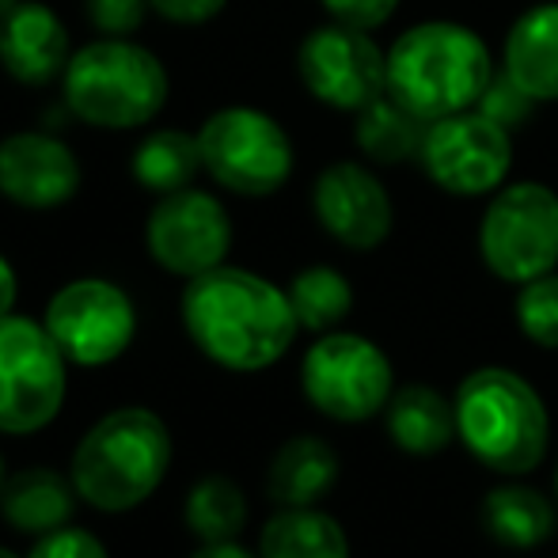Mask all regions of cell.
I'll list each match as a JSON object with an SVG mask.
<instances>
[{
    "mask_svg": "<svg viewBox=\"0 0 558 558\" xmlns=\"http://www.w3.org/2000/svg\"><path fill=\"white\" fill-rule=\"evenodd\" d=\"M179 312L191 342L232 373L278 365L301 331L286 289L243 266H217L191 278Z\"/></svg>",
    "mask_w": 558,
    "mask_h": 558,
    "instance_id": "cell-1",
    "label": "cell"
},
{
    "mask_svg": "<svg viewBox=\"0 0 558 558\" xmlns=\"http://www.w3.org/2000/svg\"><path fill=\"white\" fill-rule=\"evenodd\" d=\"M494 76L490 46L468 23L422 20L388 46V96L422 122L478 107Z\"/></svg>",
    "mask_w": 558,
    "mask_h": 558,
    "instance_id": "cell-2",
    "label": "cell"
},
{
    "mask_svg": "<svg viewBox=\"0 0 558 558\" xmlns=\"http://www.w3.org/2000/svg\"><path fill=\"white\" fill-rule=\"evenodd\" d=\"M456 434L494 475H532L551 448V414L529 376L506 365H483L452 396Z\"/></svg>",
    "mask_w": 558,
    "mask_h": 558,
    "instance_id": "cell-3",
    "label": "cell"
},
{
    "mask_svg": "<svg viewBox=\"0 0 558 558\" xmlns=\"http://www.w3.org/2000/svg\"><path fill=\"white\" fill-rule=\"evenodd\" d=\"M171 468V434L148 407H118L81 437L69 463L76 494L99 513H130Z\"/></svg>",
    "mask_w": 558,
    "mask_h": 558,
    "instance_id": "cell-4",
    "label": "cell"
},
{
    "mask_svg": "<svg viewBox=\"0 0 558 558\" xmlns=\"http://www.w3.org/2000/svg\"><path fill=\"white\" fill-rule=\"evenodd\" d=\"M61 88L69 111L96 130H137L168 104V73L160 58L111 35L73 50Z\"/></svg>",
    "mask_w": 558,
    "mask_h": 558,
    "instance_id": "cell-5",
    "label": "cell"
},
{
    "mask_svg": "<svg viewBox=\"0 0 558 558\" xmlns=\"http://www.w3.org/2000/svg\"><path fill=\"white\" fill-rule=\"evenodd\" d=\"M478 258L506 286L551 274L558 266V194L539 179H509L486 198L478 217Z\"/></svg>",
    "mask_w": 558,
    "mask_h": 558,
    "instance_id": "cell-6",
    "label": "cell"
},
{
    "mask_svg": "<svg viewBox=\"0 0 558 558\" xmlns=\"http://www.w3.org/2000/svg\"><path fill=\"white\" fill-rule=\"evenodd\" d=\"M202 168L240 198H270L293 179L296 148L286 125L258 107H221L198 130Z\"/></svg>",
    "mask_w": 558,
    "mask_h": 558,
    "instance_id": "cell-7",
    "label": "cell"
},
{
    "mask_svg": "<svg viewBox=\"0 0 558 558\" xmlns=\"http://www.w3.org/2000/svg\"><path fill=\"white\" fill-rule=\"evenodd\" d=\"M301 388L324 418L357 426L384 414L396 391V368L373 338L357 331H327L304 353Z\"/></svg>",
    "mask_w": 558,
    "mask_h": 558,
    "instance_id": "cell-8",
    "label": "cell"
},
{
    "mask_svg": "<svg viewBox=\"0 0 558 558\" xmlns=\"http://www.w3.org/2000/svg\"><path fill=\"white\" fill-rule=\"evenodd\" d=\"M69 357L46 324L0 319V434H38L65 403Z\"/></svg>",
    "mask_w": 558,
    "mask_h": 558,
    "instance_id": "cell-9",
    "label": "cell"
},
{
    "mask_svg": "<svg viewBox=\"0 0 558 558\" xmlns=\"http://www.w3.org/2000/svg\"><path fill=\"white\" fill-rule=\"evenodd\" d=\"M418 163L437 191L452 198H490L513 171V130L478 107L429 122Z\"/></svg>",
    "mask_w": 558,
    "mask_h": 558,
    "instance_id": "cell-10",
    "label": "cell"
},
{
    "mask_svg": "<svg viewBox=\"0 0 558 558\" xmlns=\"http://www.w3.org/2000/svg\"><path fill=\"white\" fill-rule=\"evenodd\" d=\"M296 76L316 104L357 114L388 92V50L373 31L350 23H324L296 46Z\"/></svg>",
    "mask_w": 558,
    "mask_h": 558,
    "instance_id": "cell-11",
    "label": "cell"
},
{
    "mask_svg": "<svg viewBox=\"0 0 558 558\" xmlns=\"http://www.w3.org/2000/svg\"><path fill=\"white\" fill-rule=\"evenodd\" d=\"M43 324L73 365L99 368L130 350L137 335V312L114 281L76 278L50 296Z\"/></svg>",
    "mask_w": 558,
    "mask_h": 558,
    "instance_id": "cell-12",
    "label": "cell"
},
{
    "mask_svg": "<svg viewBox=\"0 0 558 558\" xmlns=\"http://www.w3.org/2000/svg\"><path fill=\"white\" fill-rule=\"evenodd\" d=\"M145 243L160 270L191 281L225 266L232 251V217L217 194L186 186L156 202L145 225Z\"/></svg>",
    "mask_w": 558,
    "mask_h": 558,
    "instance_id": "cell-13",
    "label": "cell"
},
{
    "mask_svg": "<svg viewBox=\"0 0 558 558\" xmlns=\"http://www.w3.org/2000/svg\"><path fill=\"white\" fill-rule=\"evenodd\" d=\"M312 214L335 243L376 251L396 228V202L373 163L335 160L312 183Z\"/></svg>",
    "mask_w": 558,
    "mask_h": 558,
    "instance_id": "cell-14",
    "label": "cell"
},
{
    "mask_svg": "<svg viewBox=\"0 0 558 558\" xmlns=\"http://www.w3.org/2000/svg\"><path fill=\"white\" fill-rule=\"evenodd\" d=\"M76 153L53 133L23 130L0 141V194L23 209H58L81 191Z\"/></svg>",
    "mask_w": 558,
    "mask_h": 558,
    "instance_id": "cell-15",
    "label": "cell"
},
{
    "mask_svg": "<svg viewBox=\"0 0 558 558\" xmlns=\"http://www.w3.org/2000/svg\"><path fill=\"white\" fill-rule=\"evenodd\" d=\"M73 58L69 50V31L38 0H20L12 12L0 20V65L20 84H50L65 76Z\"/></svg>",
    "mask_w": 558,
    "mask_h": 558,
    "instance_id": "cell-16",
    "label": "cell"
},
{
    "mask_svg": "<svg viewBox=\"0 0 558 558\" xmlns=\"http://www.w3.org/2000/svg\"><path fill=\"white\" fill-rule=\"evenodd\" d=\"M498 69L532 104H558V0H539L517 15Z\"/></svg>",
    "mask_w": 558,
    "mask_h": 558,
    "instance_id": "cell-17",
    "label": "cell"
},
{
    "mask_svg": "<svg viewBox=\"0 0 558 558\" xmlns=\"http://www.w3.org/2000/svg\"><path fill=\"white\" fill-rule=\"evenodd\" d=\"M384 429L391 445L407 456H441L448 445L460 441L456 434V403L434 384H403L391 391L384 407Z\"/></svg>",
    "mask_w": 558,
    "mask_h": 558,
    "instance_id": "cell-18",
    "label": "cell"
},
{
    "mask_svg": "<svg viewBox=\"0 0 558 558\" xmlns=\"http://www.w3.org/2000/svg\"><path fill=\"white\" fill-rule=\"evenodd\" d=\"M342 460L324 437H293L274 452L266 471V494L274 506H316L338 483Z\"/></svg>",
    "mask_w": 558,
    "mask_h": 558,
    "instance_id": "cell-19",
    "label": "cell"
},
{
    "mask_svg": "<svg viewBox=\"0 0 558 558\" xmlns=\"http://www.w3.org/2000/svg\"><path fill=\"white\" fill-rule=\"evenodd\" d=\"M478 513H483L486 536L513 551H536L558 529L551 498L529 483H501L486 490Z\"/></svg>",
    "mask_w": 558,
    "mask_h": 558,
    "instance_id": "cell-20",
    "label": "cell"
},
{
    "mask_svg": "<svg viewBox=\"0 0 558 558\" xmlns=\"http://www.w3.org/2000/svg\"><path fill=\"white\" fill-rule=\"evenodd\" d=\"M81 498L73 486V478L58 475L50 468H27L20 475H12L0 490V513L12 529L20 532H58L73 517V501Z\"/></svg>",
    "mask_w": 558,
    "mask_h": 558,
    "instance_id": "cell-21",
    "label": "cell"
},
{
    "mask_svg": "<svg viewBox=\"0 0 558 558\" xmlns=\"http://www.w3.org/2000/svg\"><path fill=\"white\" fill-rule=\"evenodd\" d=\"M258 558H350V536L316 506H281L258 536Z\"/></svg>",
    "mask_w": 558,
    "mask_h": 558,
    "instance_id": "cell-22",
    "label": "cell"
},
{
    "mask_svg": "<svg viewBox=\"0 0 558 558\" xmlns=\"http://www.w3.org/2000/svg\"><path fill=\"white\" fill-rule=\"evenodd\" d=\"M426 130H429V122H422L414 111H407L388 92L353 114V145H357V153L365 156L373 168H391V163L418 160Z\"/></svg>",
    "mask_w": 558,
    "mask_h": 558,
    "instance_id": "cell-23",
    "label": "cell"
},
{
    "mask_svg": "<svg viewBox=\"0 0 558 558\" xmlns=\"http://www.w3.org/2000/svg\"><path fill=\"white\" fill-rule=\"evenodd\" d=\"M137 186L153 194H175L186 191L194 183V175L202 168V148H198V133H183V130H156L148 133L137 145L130 163Z\"/></svg>",
    "mask_w": 558,
    "mask_h": 558,
    "instance_id": "cell-24",
    "label": "cell"
},
{
    "mask_svg": "<svg viewBox=\"0 0 558 558\" xmlns=\"http://www.w3.org/2000/svg\"><path fill=\"white\" fill-rule=\"evenodd\" d=\"M289 304L296 312V324L301 331H312V335H327V331H338L342 319H350L353 312V286L342 270L335 266H304V270L293 274L289 281Z\"/></svg>",
    "mask_w": 558,
    "mask_h": 558,
    "instance_id": "cell-25",
    "label": "cell"
},
{
    "mask_svg": "<svg viewBox=\"0 0 558 558\" xmlns=\"http://www.w3.org/2000/svg\"><path fill=\"white\" fill-rule=\"evenodd\" d=\"M247 524V498L228 475H206L186 494V529L202 544L235 539Z\"/></svg>",
    "mask_w": 558,
    "mask_h": 558,
    "instance_id": "cell-26",
    "label": "cell"
},
{
    "mask_svg": "<svg viewBox=\"0 0 558 558\" xmlns=\"http://www.w3.org/2000/svg\"><path fill=\"white\" fill-rule=\"evenodd\" d=\"M513 319L521 335L539 350H558V270L517 286Z\"/></svg>",
    "mask_w": 558,
    "mask_h": 558,
    "instance_id": "cell-27",
    "label": "cell"
},
{
    "mask_svg": "<svg viewBox=\"0 0 558 558\" xmlns=\"http://www.w3.org/2000/svg\"><path fill=\"white\" fill-rule=\"evenodd\" d=\"M536 107L539 104H532V99L524 96V92L517 88V84L509 81L501 69H498V76L490 81V88L483 92V99H478V111L490 114L494 122H501L506 130H513V133L521 130L532 114H536Z\"/></svg>",
    "mask_w": 558,
    "mask_h": 558,
    "instance_id": "cell-28",
    "label": "cell"
},
{
    "mask_svg": "<svg viewBox=\"0 0 558 558\" xmlns=\"http://www.w3.org/2000/svg\"><path fill=\"white\" fill-rule=\"evenodd\" d=\"M148 0H88V20L111 38H125L141 27Z\"/></svg>",
    "mask_w": 558,
    "mask_h": 558,
    "instance_id": "cell-29",
    "label": "cell"
},
{
    "mask_svg": "<svg viewBox=\"0 0 558 558\" xmlns=\"http://www.w3.org/2000/svg\"><path fill=\"white\" fill-rule=\"evenodd\" d=\"M27 558H111V555H107V547L92 532L58 529V532H46Z\"/></svg>",
    "mask_w": 558,
    "mask_h": 558,
    "instance_id": "cell-30",
    "label": "cell"
},
{
    "mask_svg": "<svg viewBox=\"0 0 558 558\" xmlns=\"http://www.w3.org/2000/svg\"><path fill=\"white\" fill-rule=\"evenodd\" d=\"M319 4L331 20L361 31H380L399 12V0H319Z\"/></svg>",
    "mask_w": 558,
    "mask_h": 558,
    "instance_id": "cell-31",
    "label": "cell"
},
{
    "mask_svg": "<svg viewBox=\"0 0 558 558\" xmlns=\"http://www.w3.org/2000/svg\"><path fill=\"white\" fill-rule=\"evenodd\" d=\"M228 0H148L156 15L168 23H183V27H202V23L217 20L225 12Z\"/></svg>",
    "mask_w": 558,
    "mask_h": 558,
    "instance_id": "cell-32",
    "label": "cell"
},
{
    "mask_svg": "<svg viewBox=\"0 0 558 558\" xmlns=\"http://www.w3.org/2000/svg\"><path fill=\"white\" fill-rule=\"evenodd\" d=\"M15 270H12V263H8L4 255H0V319L4 316H12V304H15Z\"/></svg>",
    "mask_w": 558,
    "mask_h": 558,
    "instance_id": "cell-33",
    "label": "cell"
},
{
    "mask_svg": "<svg viewBox=\"0 0 558 558\" xmlns=\"http://www.w3.org/2000/svg\"><path fill=\"white\" fill-rule=\"evenodd\" d=\"M191 558H258V555H251L235 539H217V544H202Z\"/></svg>",
    "mask_w": 558,
    "mask_h": 558,
    "instance_id": "cell-34",
    "label": "cell"
},
{
    "mask_svg": "<svg viewBox=\"0 0 558 558\" xmlns=\"http://www.w3.org/2000/svg\"><path fill=\"white\" fill-rule=\"evenodd\" d=\"M15 4H20V0H0V20H4V15L12 12Z\"/></svg>",
    "mask_w": 558,
    "mask_h": 558,
    "instance_id": "cell-35",
    "label": "cell"
},
{
    "mask_svg": "<svg viewBox=\"0 0 558 558\" xmlns=\"http://www.w3.org/2000/svg\"><path fill=\"white\" fill-rule=\"evenodd\" d=\"M4 483H8V471H4V456H0V490H4Z\"/></svg>",
    "mask_w": 558,
    "mask_h": 558,
    "instance_id": "cell-36",
    "label": "cell"
},
{
    "mask_svg": "<svg viewBox=\"0 0 558 558\" xmlns=\"http://www.w3.org/2000/svg\"><path fill=\"white\" fill-rule=\"evenodd\" d=\"M0 558H20L15 551H8V547H0Z\"/></svg>",
    "mask_w": 558,
    "mask_h": 558,
    "instance_id": "cell-37",
    "label": "cell"
},
{
    "mask_svg": "<svg viewBox=\"0 0 558 558\" xmlns=\"http://www.w3.org/2000/svg\"><path fill=\"white\" fill-rule=\"evenodd\" d=\"M555 494H558V468H555Z\"/></svg>",
    "mask_w": 558,
    "mask_h": 558,
    "instance_id": "cell-38",
    "label": "cell"
}]
</instances>
